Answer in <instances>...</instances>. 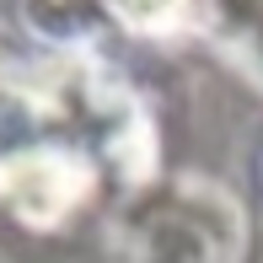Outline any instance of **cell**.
<instances>
[{
  "mask_svg": "<svg viewBox=\"0 0 263 263\" xmlns=\"http://www.w3.org/2000/svg\"><path fill=\"white\" fill-rule=\"evenodd\" d=\"M6 86L32 135L91 156L107 183H118V199L156 183V124L140 91L91 49H49L27 65H6Z\"/></svg>",
  "mask_w": 263,
  "mask_h": 263,
  "instance_id": "6da1fadb",
  "label": "cell"
},
{
  "mask_svg": "<svg viewBox=\"0 0 263 263\" xmlns=\"http://www.w3.org/2000/svg\"><path fill=\"white\" fill-rule=\"evenodd\" d=\"M247 215L231 188L172 172L135 188L107 215V263H242Z\"/></svg>",
  "mask_w": 263,
  "mask_h": 263,
  "instance_id": "7a4b0ae2",
  "label": "cell"
},
{
  "mask_svg": "<svg viewBox=\"0 0 263 263\" xmlns=\"http://www.w3.org/2000/svg\"><path fill=\"white\" fill-rule=\"evenodd\" d=\"M102 166L49 135H22L0 151V215L22 231H65L97 204Z\"/></svg>",
  "mask_w": 263,
  "mask_h": 263,
  "instance_id": "3957f363",
  "label": "cell"
},
{
  "mask_svg": "<svg viewBox=\"0 0 263 263\" xmlns=\"http://www.w3.org/2000/svg\"><path fill=\"white\" fill-rule=\"evenodd\" d=\"M188 32L263 91V0H188Z\"/></svg>",
  "mask_w": 263,
  "mask_h": 263,
  "instance_id": "277c9868",
  "label": "cell"
},
{
  "mask_svg": "<svg viewBox=\"0 0 263 263\" xmlns=\"http://www.w3.org/2000/svg\"><path fill=\"white\" fill-rule=\"evenodd\" d=\"M97 11L135 38H166L188 27V0H97Z\"/></svg>",
  "mask_w": 263,
  "mask_h": 263,
  "instance_id": "5b68a950",
  "label": "cell"
},
{
  "mask_svg": "<svg viewBox=\"0 0 263 263\" xmlns=\"http://www.w3.org/2000/svg\"><path fill=\"white\" fill-rule=\"evenodd\" d=\"M0 70H6V65H0Z\"/></svg>",
  "mask_w": 263,
  "mask_h": 263,
  "instance_id": "8992f818",
  "label": "cell"
}]
</instances>
